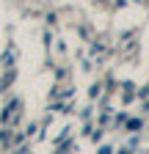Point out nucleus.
<instances>
[{"instance_id": "nucleus-1", "label": "nucleus", "mask_w": 149, "mask_h": 154, "mask_svg": "<svg viewBox=\"0 0 149 154\" xmlns=\"http://www.w3.org/2000/svg\"><path fill=\"white\" fill-rule=\"evenodd\" d=\"M127 129H141V121H138V119H130V121H127Z\"/></svg>"}, {"instance_id": "nucleus-2", "label": "nucleus", "mask_w": 149, "mask_h": 154, "mask_svg": "<svg viewBox=\"0 0 149 154\" xmlns=\"http://www.w3.org/2000/svg\"><path fill=\"white\" fill-rule=\"evenodd\" d=\"M100 154H113V149H110V146H102V149H100Z\"/></svg>"}, {"instance_id": "nucleus-3", "label": "nucleus", "mask_w": 149, "mask_h": 154, "mask_svg": "<svg viewBox=\"0 0 149 154\" xmlns=\"http://www.w3.org/2000/svg\"><path fill=\"white\" fill-rule=\"evenodd\" d=\"M141 96H149V85H146V88H144V91H141Z\"/></svg>"}, {"instance_id": "nucleus-4", "label": "nucleus", "mask_w": 149, "mask_h": 154, "mask_svg": "<svg viewBox=\"0 0 149 154\" xmlns=\"http://www.w3.org/2000/svg\"><path fill=\"white\" fill-rule=\"evenodd\" d=\"M116 154H130V149H122V151H116Z\"/></svg>"}]
</instances>
